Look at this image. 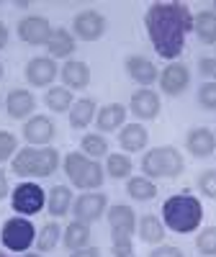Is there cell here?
<instances>
[{"label":"cell","mask_w":216,"mask_h":257,"mask_svg":"<svg viewBox=\"0 0 216 257\" xmlns=\"http://www.w3.org/2000/svg\"><path fill=\"white\" fill-rule=\"evenodd\" d=\"M144 26L155 52L167 62H175L185 49L188 34L193 31V13L185 3H178V0L152 3L144 13Z\"/></svg>","instance_id":"obj_1"},{"label":"cell","mask_w":216,"mask_h":257,"mask_svg":"<svg viewBox=\"0 0 216 257\" xmlns=\"http://www.w3.org/2000/svg\"><path fill=\"white\" fill-rule=\"evenodd\" d=\"M201 221H203V206L190 193H178V196H170L162 203V224L172 231L190 234L201 226Z\"/></svg>","instance_id":"obj_2"},{"label":"cell","mask_w":216,"mask_h":257,"mask_svg":"<svg viewBox=\"0 0 216 257\" xmlns=\"http://www.w3.org/2000/svg\"><path fill=\"white\" fill-rule=\"evenodd\" d=\"M59 167V152L54 147H24L11 160L13 175L21 178H49Z\"/></svg>","instance_id":"obj_3"},{"label":"cell","mask_w":216,"mask_h":257,"mask_svg":"<svg viewBox=\"0 0 216 257\" xmlns=\"http://www.w3.org/2000/svg\"><path fill=\"white\" fill-rule=\"evenodd\" d=\"M64 175L70 178V183L80 190H98L105 180V167L98 160L85 157L82 152H70L64 155Z\"/></svg>","instance_id":"obj_4"},{"label":"cell","mask_w":216,"mask_h":257,"mask_svg":"<svg viewBox=\"0 0 216 257\" xmlns=\"http://www.w3.org/2000/svg\"><path fill=\"white\" fill-rule=\"evenodd\" d=\"M185 170V160L175 147H155L142 157V173L152 178H178Z\"/></svg>","instance_id":"obj_5"},{"label":"cell","mask_w":216,"mask_h":257,"mask_svg":"<svg viewBox=\"0 0 216 257\" xmlns=\"http://www.w3.org/2000/svg\"><path fill=\"white\" fill-rule=\"evenodd\" d=\"M0 239H3V247L11 252H29V247L36 244V229L29 219L13 216L0 229Z\"/></svg>","instance_id":"obj_6"},{"label":"cell","mask_w":216,"mask_h":257,"mask_svg":"<svg viewBox=\"0 0 216 257\" xmlns=\"http://www.w3.org/2000/svg\"><path fill=\"white\" fill-rule=\"evenodd\" d=\"M11 206H13L16 213H21V216H34V213H39L41 208L47 206V193H44V188H41L39 183L24 180L21 185L13 188Z\"/></svg>","instance_id":"obj_7"},{"label":"cell","mask_w":216,"mask_h":257,"mask_svg":"<svg viewBox=\"0 0 216 257\" xmlns=\"http://www.w3.org/2000/svg\"><path fill=\"white\" fill-rule=\"evenodd\" d=\"M108 206V198L105 193H98V190H88L75 201L72 206V213H75V221H82V224H93L103 216V211Z\"/></svg>","instance_id":"obj_8"},{"label":"cell","mask_w":216,"mask_h":257,"mask_svg":"<svg viewBox=\"0 0 216 257\" xmlns=\"http://www.w3.org/2000/svg\"><path fill=\"white\" fill-rule=\"evenodd\" d=\"M52 26L44 16H26L18 21V39L24 44H31V47H41L47 44L49 36H52Z\"/></svg>","instance_id":"obj_9"},{"label":"cell","mask_w":216,"mask_h":257,"mask_svg":"<svg viewBox=\"0 0 216 257\" xmlns=\"http://www.w3.org/2000/svg\"><path fill=\"white\" fill-rule=\"evenodd\" d=\"M105 34V18L98 11H80L72 21V36L80 41H98Z\"/></svg>","instance_id":"obj_10"},{"label":"cell","mask_w":216,"mask_h":257,"mask_svg":"<svg viewBox=\"0 0 216 257\" xmlns=\"http://www.w3.org/2000/svg\"><path fill=\"white\" fill-rule=\"evenodd\" d=\"M29 85H34V88H47V85H52L59 75V67H57V62L52 57H34L29 64H26V70H24Z\"/></svg>","instance_id":"obj_11"},{"label":"cell","mask_w":216,"mask_h":257,"mask_svg":"<svg viewBox=\"0 0 216 257\" xmlns=\"http://www.w3.org/2000/svg\"><path fill=\"white\" fill-rule=\"evenodd\" d=\"M188 85H190V72H188L185 64H180V62H170L167 67L160 72V88L170 98L180 95Z\"/></svg>","instance_id":"obj_12"},{"label":"cell","mask_w":216,"mask_h":257,"mask_svg":"<svg viewBox=\"0 0 216 257\" xmlns=\"http://www.w3.org/2000/svg\"><path fill=\"white\" fill-rule=\"evenodd\" d=\"M160 108H162L160 95L155 90H149V88L137 90L132 95V103H129V111H132L139 121H155L160 116Z\"/></svg>","instance_id":"obj_13"},{"label":"cell","mask_w":216,"mask_h":257,"mask_svg":"<svg viewBox=\"0 0 216 257\" xmlns=\"http://www.w3.org/2000/svg\"><path fill=\"white\" fill-rule=\"evenodd\" d=\"M54 134H57V128H54L52 118H47V116H31L24 123V139L31 147H49Z\"/></svg>","instance_id":"obj_14"},{"label":"cell","mask_w":216,"mask_h":257,"mask_svg":"<svg viewBox=\"0 0 216 257\" xmlns=\"http://www.w3.org/2000/svg\"><path fill=\"white\" fill-rule=\"evenodd\" d=\"M108 224H111V234L114 237H132L137 229V213L132 206L116 203L108 208Z\"/></svg>","instance_id":"obj_15"},{"label":"cell","mask_w":216,"mask_h":257,"mask_svg":"<svg viewBox=\"0 0 216 257\" xmlns=\"http://www.w3.org/2000/svg\"><path fill=\"white\" fill-rule=\"evenodd\" d=\"M185 149L193 157H211L216 152V134L208 126L190 128L188 137H185Z\"/></svg>","instance_id":"obj_16"},{"label":"cell","mask_w":216,"mask_h":257,"mask_svg":"<svg viewBox=\"0 0 216 257\" xmlns=\"http://www.w3.org/2000/svg\"><path fill=\"white\" fill-rule=\"evenodd\" d=\"M124 67H126L129 77H132L134 82H139L142 88H149L152 82H157V80H160V70L155 67V62H149L147 57H139V54L126 57Z\"/></svg>","instance_id":"obj_17"},{"label":"cell","mask_w":216,"mask_h":257,"mask_svg":"<svg viewBox=\"0 0 216 257\" xmlns=\"http://www.w3.org/2000/svg\"><path fill=\"white\" fill-rule=\"evenodd\" d=\"M59 77L64 80V88L82 90V88H88V82H90V67L80 59H67L64 67L59 70Z\"/></svg>","instance_id":"obj_18"},{"label":"cell","mask_w":216,"mask_h":257,"mask_svg":"<svg viewBox=\"0 0 216 257\" xmlns=\"http://www.w3.org/2000/svg\"><path fill=\"white\" fill-rule=\"evenodd\" d=\"M34 108H36V98H34V93H29V90H24V88L11 90L8 98H6V111H8L11 118H18V121H21V118L31 116Z\"/></svg>","instance_id":"obj_19"},{"label":"cell","mask_w":216,"mask_h":257,"mask_svg":"<svg viewBox=\"0 0 216 257\" xmlns=\"http://www.w3.org/2000/svg\"><path fill=\"white\" fill-rule=\"evenodd\" d=\"M149 142V134L142 123H126L121 126V134H119V144L124 152H142Z\"/></svg>","instance_id":"obj_20"},{"label":"cell","mask_w":216,"mask_h":257,"mask_svg":"<svg viewBox=\"0 0 216 257\" xmlns=\"http://www.w3.org/2000/svg\"><path fill=\"white\" fill-rule=\"evenodd\" d=\"M124 121H126V105L121 103H108L95 113V123L100 132H116L124 126Z\"/></svg>","instance_id":"obj_21"},{"label":"cell","mask_w":216,"mask_h":257,"mask_svg":"<svg viewBox=\"0 0 216 257\" xmlns=\"http://www.w3.org/2000/svg\"><path fill=\"white\" fill-rule=\"evenodd\" d=\"M75 36H72V31H67V29H54L52 31V36H49V41H47V49H49V57L52 59H64V57H70L72 52H75Z\"/></svg>","instance_id":"obj_22"},{"label":"cell","mask_w":216,"mask_h":257,"mask_svg":"<svg viewBox=\"0 0 216 257\" xmlns=\"http://www.w3.org/2000/svg\"><path fill=\"white\" fill-rule=\"evenodd\" d=\"M98 113V105L93 98H80L72 103V108H70V126L72 128H85Z\"/></svg>","instance_id":"obj_23"},{"label":"cell","mask_w":216,"mask_h":257,"mask_svg":"<svg viewBox=\"0 0 216 257\" xmlns=\"http://www.w3.org/2000/svg\"><path fill=\"white\" fill-rule=\"evenodd\" d=\"M62 242H64V247H67L70 252L88 247V242H90V226L82 224V221H70L67 229H64V234H62Z\"/></svg>","instance_id":"obj_24"},{"label":"cell","mask_w":216,"mask_h":257,"mask_svg":"<svg viewBox=\"0 0 216 257\" xmlns=\"http://www.w3.org/2000/svg\"><path fill=\"white\" fill-rule=\"evenodd\" d=\"M72 206V190L67 185H54L47 193V208L52 216H64Z\"/></svg>","instance_id":"obj_25"},{"label":"cell","mask_w":216,"mask_h":257,"mask_svg":"<svg viewBox=\"0 0 216 257\" xmlns=\"http://www.w3.org/2000/svg\"><path fill=\"white\" fill-rule=\"evenodd\" d=\"M193 31L203 41V44H216V13L203 11L193 18Z\"/></svg>","instance_id":"obj_26"},{"label":"cell","mask_w":216,"mask_h":257,"mask_svg":"<svg viewBox=\"0 0 216 257\" xmlns=\"http://www.w3.org/2000/svg\"><path fill=\"white\" fill-rule=\"evenodd\" d=\"M139 237L147 244H160L165 239V224H162V219L152 216V213L142 216V221H139Z\"/></svg>","instance_id":"obj_27"},{"label":"cell","mask_w":216,"mask_h":257,"mask_svg":"<svg viewBox=\"0 0 216 257\" xmlns=\"http://www.w3.org/2000/svg\"><path fill=\"white\" fill-rule=\"evenodd\" d=\"M44 103H47V108L54 111V113H64V111H70L72 108V103H75V95L70 93V88H49L47 95H44Z\"/></svg>","instance_id":"obj_28"},{"label":"cell","mask_w":216,"mask_h":257,"mask_svg":"<svg viewBox=\"0 0 216 257\" xmlns=\"http://www.w3.org/2000/svg\"><path fill=\"white\" fill-rule=\"evenodd\" d=\"M126 193L134 201H152L157 196V185L149 178H129L126 183Z\"/></svg>","instance_id":"obj_29"},{"label":"cell","mask_w":216,"mask_h":257,"mask_svg":"<svg viewBox=\"0 0 216 257\" xmlns=\"http://www.w3.org/2000/svg\"><path fill=\"white\" fill-rule=\"evenodd\" d=\"M59 239H62L59 224H57V221H49V224L41 226L39 237H36V247H39V252H52V249L59 244Z\"/></svg>","instance_id":"obj_30"},{"label":"cell","mask_w":216,"mask_h":257,"mask_svg":"<svg viewBox=\"0 0 216 257\" xmlns=\"http://www.w3.org/2000/svg\"><path fill=\"white\" fill-rule=\"evenodd\" d=\"M132 160L129 155H108L105 157V173L111 175L114 180H121V178H129L132 175Z\"/></svg>","instance_id":"obj_31"},{"label":"cell","mask_w":216,"mask_h":257,"mask_svg":"<svg viewBox=\"0 0 216 257\" xmlns=\"http://www.w3.org/2000/svg\"><path fill=\"white\" fill-rule=\"evenodd\" d=\"M80 147H82V155L90 157V160H98V157L108 155V142L100 134H85L80 139Z\"/></svg>","instance_id":"obj_32"},{"label":"cell","mask_w":216,"mask_h":257,"mask_svg":"<svg viewBox=\"0 0 216 257\" xmlns=\"http://www.w3.org/2000/svg\"><path fill=\"white\" fill-rule=\"evenodd\" d=\"M196 249L206 257H216V226L203 229L196 237Z\"/></svg>","instance_id":"obj_33"},{"label":"cell","mask_w":216,"mask_h":257,"mask_svg":"<svg viewBox=\"0 0 216 257\" xmlns=\"http://www.w3.org/2000/svg\"><path fill=\"white\" fill-rule=\"evenodd\" d=\"M16 149H18V139L11 132H0V162H8L16 157Z\"/></svg>","instance_id":"obj_34"},{"label":"cell","mask_w":216,"mask_h":257,"mask_svg":"<svg viewBox=\"0 0 216 257\" xmlns=\"http://www.w3.org/2000/svg\"><path fill=\"white\" fill-rule=\"evenodd\" d=\"M198 103L206 111H216V82H203L198 88Z\"/></svg>","instance_id":"obj_35"},{"label":"cell","mask_w":216,"mask_h":257,"mask_svg":"<svg viewBox=\"0 0 216 257\" xmlns=\"http://www.w3.org/2000/svg\"><path fill=\"white\" fill-rule=\"evenodd\" d=\"M198 190L211 201H216V170H203L198 178Z\"/></svg>","instance_id":"obj_36"},{"label":"cell","mask_w":216,"mask_h":257,"mask_svg":"<svg viewBox=\"0 0 216 257\" xmlns=\"http://www.w3.org/2000/svg\"><path fill=\"white\" fill-rule=\"evenodd\" d=\"M111 252H114V257H134L132 237H114V242H111Z\"/></svg>","instance_id":"obj_37"},{"label":"cell","mask_w":216,"mask_h":257,"mask_svg":"<svg viewBox=\"0 0 216 257\" xmlns=\"http://www.w3.org/2000/svg\"><path fill=\"white\" fill-rule=\"evenodd\" d=\"M198 72L208 77V82H216V57H201L198 59Z\"/></svg>","instance_id":"obj_38"},{"label":"cell","mask_w":216,"mask_h":257,"mask_svg":"<svg viewBox=\"0 0 216 257\" xmlns=\"http://www.w3.org/2000/svg\"><path fill=\"white\" fill-rule=\"evenodd\" d=\"M149 257H185L180 247H172V244H160L149 252Z\"/></svg>","instance_id":"obj_39"},{"label":"cell","mask_w":216,"mask_h":257,"mask_svg":"<svg viewBox=\"0 0 216 257\" xmlns=\"http://www.w3.org/2000/svg\"><path fill=\"white\" fill-rule=\"evenodd\" d=\"M70 257H100V249L98 247H82V249H75Z\"/></svg>","instance_id":"obj_40"},{"label":"cell","mask_w":216,"mask_h":257,"mask_svg":"<svg viewBox=\"0 0 216 257\" xmlns=\"http://www.w3.org/2000/svg\"><path fill=\"white\" fill-rule=\"evenodd\" d=\"M8 196V178H6V173L0 170V201H3Z\"/></svg>","instance_id":"obj_41"},{"label":"cell","mask_w":216,"mask_h":257,"mask_svg":"<svg viewBox=\"0 0 216 257\" xmlns=\"http://www.w3.org/2000/svg\"><path fill=\"white\" fill-rule=\"evenodd\" d=\"M6 44H8V26L0 21V49H3Z\"/></svg>","instance_id":"obj_42"},{"label":"cell","mask_w":216,"mask_h":257,"mask_svg":"<svg viewBox=\"0 0 216 257\" xmlns=\"http://www.w3.org/2000/svg\"><path fill=\"white\" fill-rule=\"evenodd\" d=\"M24 257H41V254H34V252H26Z\"/></svg>","instance_id":"obj_43"},{"label":"cell","mask_w":216,"mask_h":257,"mask_svg":"<svg viewBox=\"0 0 216 257\" xmlns=\"http://www.w3.org/2000/svg\"><path fill=\"white\" fill-rule=\"evenodd\" d=\"M0 80H3V64H0Z\"/></svg>","instance_id":"obj_44"},{"label":"cell","mask_w":216,"mask_h":257,"mask_svg":"<svg viewBox=\"0 0 216 257\" xmlns=\"http://www.w3.org/2000/svg\"><path fill=\"white\" fill-rule=\"evenodd\" d=\"M211 8H213V13H216V0H213V6H211Z\"/></svg>","instance_id":"obj_45"},{"label":"cell","mask_w":216,"mask_h":257,"mask_svg":"<svg viewBox=\"0 0 216 257\" xmlns=\"http://www.w3.org/2000/svg\"><path fill=\"white\" fill-rule=\"evenodd\" d=\"M0 257H3V254H0Z\"/></svg>","instance_id":"obj_46"}]
</instances>
